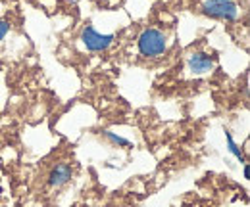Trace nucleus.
I'll use <instances>...</instances> for the list:
<instances>
[{"label":"nucleus","instance_id":"obj_1","mask_svg":"<svg viewBox=\"0 0 250 207\" xmlns=\"http://www.w3.org/2000/svg\"><path fill=\"white\" fill-rule=\"evenodd\" d=\"M137 46H139V52L146 58H158L166 52L167 48V40H166V35L158 29H145L139 35V40H137Z\"/></svg>","mask_w":250,"mask_h":207},{"label":"nucleus","instance_id":"obj_2","mask_svg":"<svg viewBox=\"0 0 250 207\" xmlns=\"http://www.w3.org/2000/svg\"><path fill=\"white\" fill-rule=\"evenodd\" d=\"M202 14L216 19L235 21L239 16V8L233 0H206L202 4Z\"/></svg>","mask_w":250,"mask_h":207},{"label":"nucleus","instance_id":"obj_3","mask_svg":"<svg viewBox=\"0 0 250 207\" xmlns=\"http://www.w3.org/2000/svg\"><path fill=\"white\" fill-rule=\"evenodd\" d=\"M114 38H116L114 35H102V33H98L93 25H87L85 29L81 31V40H83L85 48L91 50V52H104V50H108L112 46Z\"/></svg>","mask_w":250,"mask_h":207},{"label":"nucleus","instance_id":"obj_4","mask_svg":"<svg viewBox=\"0 0 250 207\" xmlns=\"http://www.w3.org/2000/svg\"><path fill=\"white\" fill-rule=\"evenodd\" d=\"M187 65L194 75H204V73H210L214 69L216 61L206 52H192L187 59Z\"/></svg>","mask_w":250,"mask_h":207},{"label":"nucleus","instance_id":"obj_5","mask_svg":"<svg viewBox=\"0 0 250 207\" xmlns=\"http://www.w3.org/2000/svg\"><path fill=\"white\" fill-rule=\"evenodd\" d=\"M71 178H73V169L67 163H58L48 175V184L50 188H62Z\"/></svg>","mask_w":250,"mask_h":207},{"label":"nucleus","instance_id":"obj_6","mask_svg":"<svg viewBox=\"0 0 250 207\" xmlns=\"http://www.w3.org/2000/svg\"><path fill=\"white\" fill-rule=\"evenodd\" d=\"M100 136L104 140H108L112 146H118V148H131V140H127L124 136L112 132V131H100Z\"/></svg>","mask_w":250,"mask_h":207},{"label":"nucleus","instance_id":"obj_7","mask_svg":"<svg viewBox=\"0 0 250 207\" xmlns=\"http://www.w3.org/2000/svg\"><path fill=\"white\" fill-rule=\"evenodd\" d=\"M225 140H227V150H229V153H231V155H235V157H237L241 163H247L243 150L239 148V144L233 140V136H231V132H229V131H225Z\"/></svg>","mask_w":250,"mask_h":207},{"label":"nucleus","instance_id":"obj_8","mask_svg":"<svg viewBox=\"0 0 250 207\" xmlns=\"http://www.w3.org/2000/svg\"><path fill=\"white\" fill-rule=\"evenodd\" d=\"M8 31H10V23L6 19H0V40H4V37L8 35Z\"/></svg>","mask_w":250,"mask_h":207},{"label":"nucleus","instance_id":"obj_9","mask_svg":"<svg viewBox=\"0 0 250 207\" xmlns=\"http://www.w3.org/2000/svg\"><path fill=\"white\" fill-rule=\"evenodd\" d=\"M243 175H245V178H250V171H249V165L245 163V171H243Z\"/></svg>","mask_w":250,"mask_h":207}]
</instances>
